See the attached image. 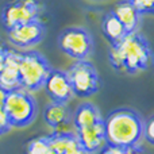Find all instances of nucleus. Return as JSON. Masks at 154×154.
<instances>
[{
	"label": "nucleus",
	"mask_w": 154,
	"mask_h": 154,
	"mask_svg": "<svg viewBox=\"0 0 154 154\" xmlns=\"http://www.w3.org/2000/svg\"><path fill=\"white\" fill-rule=\"evenodd\" d=\"M19 58H20V53L7 49L4 68H3L2 73H0V87L3 89H5L7 92L20 88Z\"/></svg>",
	"instance_id": "9b49d317"
},
{
	"label": "nucleus",
	"mask_w": 154,
	"mask_h": 154,
	"mask_svg": "<svg viewBox=\"0 0 154 154\" xmlns=\"http://www.w3.org/2000/svg\"><path fill=\"white\" fill-rule=\"evenodd\" d=\"M153 127H154V119L149 118L146 122H143V131H142V137L149 142L150 145L154 143V134H153Z\"/></svg>",
	"instance_id": "aec40b11"
},
{
	"label": "nucleus",
	"mask_w": 154,
	"mask_h": 154,
	"mask_svg": "<svg viewBox=\"0 0 154 154\" xmlns=\"http://www.w3.org/2000/svg\"><path fill=\"white\" fill-rule=\"evenodd\" d=\"M5 96H7V91L3 89V88L0 87V103H4Z\"/></svg>",
	"instance_id": "4be33fe9"
},
{
	"label": "nucleus",
	"mask_w": 154,
	"mask_h": 154,
	"mask_svg": "<svg viewBox=\"0 0 154 154\" xmlns=\"http://www.w3.org/2000/svg\"><path fill=\"white\" fill-rule=\"evenodd\" d=\"M123 62V69L127 73L145 70L152 64V49L145 37L137 31L127 32L120 42L114 45Z\"/></svg>",
	"instance_id": "f03ea898"
},
{
	"label": "nucleus",
	"mask_w": 154,
	"mask_h": 154,
	"mask_svg": "<svg viewBox=\"0 0 154 154\" xmlns=\"http://www.w3.org/2000/svg\"><path fill=\"white\" fill-rule=\"evenodd\" d=\"M51 68L46 58L38 51L30 50L20 53L19 58V79L20 88L32 92L43 87Z\"/></svg>",
	"instance_id": "20e7f679"
},
{
	"label": "nucleus",
	"mask_w": 154,
	"mask_h": 154,
	"mask_svg": "<svg viewBox=\"0 0 154 154\" xmlns=\"http://www.w3.org/2000/svg\"><path fill=\"white\" fill-rule=\"evenodd\" d=\"M46 92L50 96V99L57 103H65L66 104L70 99L75 96L73 89L70 87V82L68 80V76L62 70H54L51 69L50 75L48 76L45 84Z\"/></svg>",
	"instance_id": "1a4fd4ad"
},
{
	"label": "nucleus",
	"mask_w": 154,
	"mask_h": 154,
	"mask_svg": "<svg viewBox=\"0 0 154 154\" xmlns=\"http://www.w3.org/2000/svg\"><path fill=\"white\" fill-rule=\"evenodd\" d=\"M4 111L11 127H26L37 116V103L29 91L18 88L7 92Z\"/></svg>",
	"instance_id": "7ed1b4c3"
},
{
	"label": "nucleus",
	"mask_w": 154,
	"mask_h": 154,
	"mask_svg": "<svg viewBox=\"0 0 154 154\" xmlns=\"http://www.w3.org/2000/svg\"><path fill=\"white\" fill-rule=\"evenodd\" d=\"M101 29H103V32L107 37V39L112 45H116L118 42H120L125 38V35L127 34L125 27L122 26V23L115 18V15L112 12H108L104 16L103 22H101Z\"/></svg>",
	"instance_id": "dca6fc26"
},
{
	"label": "nucleus",
	"mask_w": 154,
	"mask_h": 154,
	"mask_svg": "<svg viewBox=\"0 0 154 154\" xmlns=\"http://www.w3.org/2000/svg\"><path fill=\"white\" fill-rule=\"evenodd\" d=\"M104 122V141L114 147L138 146L142 139L143 120L138 112L130 108H119L112 111Z\"/></svg>",
	"instance_id": "f257e3e1"
},
{
	"label": "nucleus",
	"mask_w": 154,
	"mask_h": 154,
	"mask_svg": "<svg viewBox=\"0 0 154 154\" xmlns=\"http://www.w3.org/2000/svg\"><path fill=\"white\" fill-rule=\"evenodd\" d=\"M10 42L18 49H29L38 45L45 35V26L39 20L24 23L7 30Z\"/></svg>",
	"instance_id": "6e6552de"
},
{
	"label": "nucleus",
	"mask_w": 154,
	"mask_h": 154,
	"mask_svg": "<svg viewBox=\"0 0 154 154\" xmlns=\"http://www.w3.org/2000/svg\"><path fill=\"white\" fill-rule=\"evenodd\" d=\"M5 54H7V49L0 46V73H2L3 68H4V62H5Z\"/></svg>",
	"instance_id": "412c9836"
},
{
	"label": "nucleus",
	"mask_w": 154,
	"mask_h": 154,
	"mask_svg": "<svg viewBox=\"0 0 154 154\" xmlns=\"http://www.w3.org/2000/svg\"><path fill=\"white\" fill-rule=\"evenodd\" d=\"M46 141L54 154H88L75 134L53 133L46 137Z\"/></svg>",
	"instance_id": "f8f14e48"
},
{
	"label": "nucleus",
	"mask_w": 154,
	"mask_h": 154,
	"mask_svg": "<svg viewBox=\"0 0 154 154\" xmlns=\"http://www.w3.org/2000/svg\"><path fill=\"white\" fill-rule=\"evenodd\" d=\"M58 46L65 54L72 57L76 61L87 60L92 53L93 42L89 32L80 27H70L60 34Z\"/></svg>",
	"instance_id": "423d86ee"
},
{
	"label": "nucleus",
	"mask_w": 154,
	"mask_h": 154,
	"mask_svg": "<svg viewBox=\"0 0 154 154\" xmlns=\"http://www.w3.org/2000/svg\"><path fill=\"white\" fill-rule=\"evenodd\" d=\"M69 108L65 103H57L53 101L51 104H49L45 109V120L49 126L57 128L64 126L65 123L69 120Z\"/></svg>",
	"instance_id": "2eb2a0df"
},
{
	"label": "nucleus",
	"mask_w": 154,
	"mask_h": 154,
	"mask_svg": "<svg viewBox=\"0 0 154 154\" xmlns=\"http://www.w3.org/2000/svg\"><path fill=\"white\" fill-rule=\"evenodd\" d=\"M130 2L139 15H145V14L153 12L154 0H130Z\"/></svg>",
	"instance_id": "6ab92c4d"
},
{
	"label": "nucleus",
	"mask_w": 154,
	"mask_h": 154,
	"mask_svg": "<svg viewBox=\"0 0 154 154\" xmlns=\"http://www.w3.org/2000/svg\"><path fill=\"white\" fill-rule=\"evenodd\" d=\"M26 154H54L49 146L46 137H35L29 141L26 146Z\"/></svg>",
	"instance_id": "f3484780"
},
{
	"label": "nucleus",
	"mask_w": 154,
	"mask_h": 154,
	"mask_svg": "<svg viewBox=\"0 0 154 154\" xmlns=\"http://www.w3.org/2000/svg\"><path fill=\"white\" fill-rule=\"evenodd\" d=\"M112 14H114L115 18L122 23L126 32H134L137 30V27H138V24H139V18H141V15L135 11V8L133 7L130 0L119 2L114 7Z\"/></svg>",
	"instance_id": "ddd939ff"
},
{
	"label": "nucleus",
	"mask_w": 154,
	"mask_h": 154,
	"mask_svg": "<svg viewBox=\"0 0 154 154\" xmlns=\"http://www.w3.org/2000/svg\"><path fill=\"white\" fill-rule=\"evenodd\" d=\"M65 73L76 96L88 97L99 89L100 79H99L97 70L87 60L76 61Z\"/></svg>",
	"instance_id": "39448f33"
},
{
	"label": "nucleus",
	"mask_w": 154,
	"mask_h": 154,
	"mask_svg": "<svg viewBox=\"0 0 154 154\" xmlns=\"http://www.w3.org/2000/svg\"><path fill=\"white\" fill-rule=\"evenodd\" d=\"M76 137L81 147L88 154L96 153L106 143V141H104V122L100 120L89 127L79 128Z\"/></svg>",
	"instance_id": "9d476101"
},
{
	"label": "nucleus",
	"mask_w": 154,
	"mask_h": 154,
	"mask_svg": "<svg viewBox=\"0 0 154 154\" xmlns=\"http://www.w3.org/2000/svg\"><path fill=\"white\" fill-rule=\"evenodd\" d=\"M42 7L38 0H14L4 7L2 22L7 30L24 23L39 20Z\"/></svg>",
	"instance_id": "0eeeda50"
},
{
	"label": "nucleus",
	"mask_w": 154,
	"mask_h": 154,
	"mask_svg": "<svg viewBox=\"0 0 154 154\" xmlns=\"http://www.w3.org/2000/svg\"><path fill=\"white\" fill-rule=\"evenodd\" d=\"M100 154H146L139 146L128 147V149H122V147H114L106 145V147L101 149Z\"/></svg>",
	"instance_id": "a211bd4d"
},
{
	"label": "nucleus",
	"mask_w": 154,
	"mask_h": 154,
	"mask_svg": "<svg viewBox=\"0 0 154 154\" xmlns=\"http://www.w3.org/2000/svg\"><path fill=\"white\" fill-rule=\"evenodd\" d=\"M101 116L99 109L96 108L93 104L84 103L76 109L75 116H73V123L76 126V130L84 127H89V126L95 125V123L100 122Z\"/></svg>",
	"instance_id": "4468645a"
}]
</instances>
